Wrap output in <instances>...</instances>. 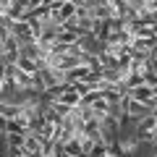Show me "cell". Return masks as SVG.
<instances>
[{
    "label": "cell",
    "mask_w": 157,
    "mask_h": 157,
    "mask_svg": "<svg viewBox=\"0 0 157 157\" xmlns=\"http://www.w3.org/2000/svg\"><path fill=\"white\" fill-rule=\"evenodd\" d=\"M155 131H157V118L152 115V113L136 121V134L141 136V141H144V144L152 139V134H155Z\"/></svg>",
    "instance_id": "1"
},
{
    "label": "cell",
    "mask_w": 157,
    "mask_h": 157,
    "mask_svg": "<svg viewBox=\"0 0 157 157\" xmlns=\"http://www.w3.org/2000/svg\"><path fill=\"white\" fill-rule=\"evenodd\" d=\"M42 147H45V139H42V136L39 134H26V141H24V152H26L29 157L32 155H42Z\"/></svg>",
    "instance_id": "2"
},
{
    "label": "cell",
    "mask_w": 157,
    "mask_h": 157,
    "mask_svg": "<svg viewBox=\"0 0 157 157\" xmlns=\"http://www.w3.org/2000/svg\"><path fill=\"white\" fill-rule=\"evenodd\" d=\"M16 68H18V71H24V73H29V76H37V73L42 71V68H39V63L34 60V58H24V55L16 60Z\"/></svg>",
    "instance_id": "3"
},
{
    "label": "cell",
    "mask_w": 157,
    "mask_h": 157,
    "mask_svg": "<svg viewBox=\"0 0 157 157\" xmlns=\"http://www.w3.org/2000/svg\"><path fill=\"white\" fill-rule=\"evenodd\" d=\"M134 100H139V102H152L155 100V89L152 86H147V84H141V86H136V89H131L128 92Z\"/></svg>",
    "instance_id": "4"
},
{
    "label": "cell",
    "mask_w": 157,
    "mask_h": 157,
    "mask_svg": "<svg viewBox=\"0 0 157 157\" xmlns=\"http://www.w3.org/2000/svg\"><path fill=\"white\" fill-rule=\"evenodd\" d=\"M26 134H6V147H24Z\"/></svg>",
    "instance_id": "5"
},
{
    "label": "cell",
    "mask_w": 157,
    "mask_h": 157,
    "mask_svg": "<svg viewBox=\"0 0 157 157\" xmlns=\"http://www.w3.org/2000/svg\"><path fill=\"white\" fill-rule=\"evenodd\" d=\"M144 84L155 89V86H157V71H149V73H144Z\"/></svg>",
    "instance_id": "6"
}]
</instances>
